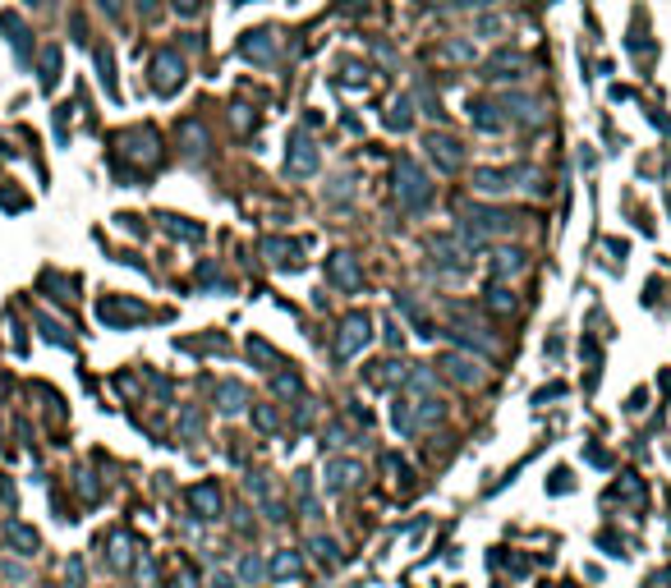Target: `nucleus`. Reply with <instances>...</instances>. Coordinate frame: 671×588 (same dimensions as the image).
Listing matches in <instances>:
<instances>
[{
    "label": "nucleus",
    "mask_w": 671,
    "mask_h": 588,
    "mask_svg": "<svg viewBox=\"0 0 671 588\" xmlns=\"http://www.w3.org/2000/svg\"><path fill=\"white\" fill-rule=\"evenodd\" d=\"M37 83H42V92H51L60 83V46H46L42 51V60H37Z\"/></svg>",
    "instance_id": "15"
},
{
    "label": "nucleus",
    "mask_w": 671,
    "mask_h": 588,
    "mask_svg": "<svg viewBox=\"0 0 671 588\" xmlns=\"http://www.w3.org/2000/svg\"><path fill=\"white\" fill-rule=\"evenodd\" d=\"M194 505H203V511L212 515V511H217V505H221V497H217V488H212V483H207V488H198V492H194Z\"/></svg>",
    "instance_id": "30"
},
{
    "label": "nucleus",
    "mask_w": 671,
    "mask_h": 588,
    "mask_svg": "<svg viewBox=\"0 0 671 588\" xmlns=\"http://www.w3.org/2000/svg\"><path fill=\"white\" fill-rule=\"evenodd\" d=\"M327 276H332V285H340V290H359V266H355L350 253H332V258H327Z\"/></svg>",
    "instance_id": "13"
},
{
    "label": "nucleus",
    "mask_w": 671,
    "mask_h": 588,
    "mask_svg": "<svg viewBox=\"0 0 671 588\" xmlns=\"http://www.w3.org/2000/svg\"><path fill=\"white\" fill-rule=\"evenodd\" d=\"M427 152H433V162L451 175L455 166H460L465 162V152H460V143H455V139H446V133H427Z\"/></svg>",
    "instance_id": "11"
},
{
    "label": "nucleus",
    "mask_w": 671,
    "mask_h": 588,
    "mask_svg": "<svg viewBox=\"0 0 671 588\" xmlns=\"http://www.w3.org/2000/svg\"><path fill=\"white\" fill-rule=\"evenodd\" d=\"M524 266H529L524 249H497V253H492V272H497V276H520Z\"/></svg>",
    "instance_id": "17"
},
{
    "label": "nucleus",
    "mask_w": 671,
    "mask_h": 588,
    "mask_svg": "<svg viewBox=\"0 0 671 588\" xmlns=\"http://www.w3.org/2000/svg\"><path fill=\"white\" fill-rule=\"evenodd\" d=\"M97 5H101L106 19H120V14H124V0H97Z\"/></svg>",
    "instance_id": "34"
},
{
    "label": "nucleus",
    "mask_w": 671,
    "mask_h": 588,
    "mask_svg": "<svg viewBox=\"0 0 671 588\" xmlns=\"http://www.w3.org/2000/svg\"><path fill=\"white\" fill-rule=\"evenodd\" d=\"M317 162H322V156H317V143L308 139L304 129H294V133H290V156H285V175H290V179H308V175L317 171Z\"/></svg>",
    "instance_id": "4"
},
{
    "label": "nucleus",
    "mask_w": 671,
    "mask_h": 588,
    "mask_svg": "<svg viewBox=\"0 0 671 588\" xmlns=\"http://www.w3.org/2000/svg\"><path fill=\"white\" fill-rule=\"evenodd\" d=\"M501 106L511 111L515 120H539V101H529L524 92H511V97H501Z\"/></svg>",
    "instance_id": "21"
},
{
    "label": "nucleus",
    "mask_w": 671,
    "mask_h": 588,
    "mask_svg": "<svg viewBox=\"0 0 671 588\" xmlns=\"http://www.w3.org/2000/svg\"><path fill=\"white\" fill-rule=\"evenodd\" d=\"M405 372H400V363H372V372H368V382L372 386H395Z\"/></svg>",
    "instance_id": "22"
},
{
    "label": "nucleus",
    "mask_w": 671,
    "mask_h": 588,
    "mask_svg": "<svg viewBox=\"0 0 671 588\" xmlns=\"http://www.w3.org/2000/svg\"><path fill=\"white\" fill-rule=\"evenodd\" d=\"M272 391H276V395H300V391H304L300 372H281V377L272 382Z\"/></svg>",
    "instance_id": "29"
},
{
    "label": "nucleus",
    "mask_w": 671,
    "mask_h": 588,
    "mask_svg": "<svg viewBox=\"0 0 671 588\" xmlns=\"http://www.w3.org/2000/svg\"><path fill=\"white\" fill-rule=\"evenodd\" d=\"M258 427H267V433H272V427H276V409H258Z\"/></svg>",
    "instance_id": "36"
},
{
    "label": "nucleus",
    "mask_w": 671,
    "mask_h": 588,
    "mask_svg": "<svg viewBox=\"0 0 671 588\" xmlns=\"http://www.w3.org/2000/svg\"><path fill=\"white\" fill-rule=\"evenodd\" d=\"M520 226L515 211H501V207H469L465 211V234L469 239H488V234H511Z\"/></svg>",
    "instance_id": "3"
},
{
    "label": "nucleus",
    "mask_w": 671,
    "mask_h": 588,
    "mask_svg": "<svg viewBox=\"0 0 671 588\" xmlns=\"http://www.w3.org/2000/svg\"><path fill=\"white\" fill-rule=\"evenodd\" d=\"M97 317L106 327H129V322H143L148 308L139 299H120V294H106V299L97 304Z\"/></svg>",
    "instance_id": "7"
},
{
    "label": "nucleus",
    "mask_w": 671,
    "mask_h": 588,
    "mask_svg": "<svg viewBox=\"0 0 671 588\" xmlns=\"http://www.w3.org/2000/svg\"><path fill=\"white\" fill-rule=\"evenodd\" d=\"M156 221H161V230L175 234V239H194V244L203 239V226H198V221H189V217H171V211H166V217H156Z\"/></svg>",
    "instance_id": "18"
},
{
    "label": "nucleus",
    "mask_w": 671,
    "mask_h": 588,
    "mask_svg": "<svg viewBox=\"0 0 671 588\" xmlns=\"http://www.w3.org/2000/svg\"><path fill=\"white\" fill-rule=\"evenodd\" d=\"M515 179H529V171H520V166H515V171H478V175H474L478 194H506Z\"/></svg>",
    "instance_id": "12"
},
{
    "label": "nucleus",
    "mask_w": 671,
    "mask_h": 588,
    "mask_svg": "<svg viewBox=\"0 0 671 588\" xmlns=\"http://www.w3.org/2000/svg\"><path fill=\"white\" fill-rule=\"evenodd\" d=\"M667 211H671V194H667Z\"/></svg>",
    "instance_id": "41"
},
{
    "label": "nucleus",
    "mask_w": 671,
    "mask_h": 588,
    "mask_svg": "<svg viewBox=\"0 0 671 588\" xmlns=\"http://www.w3.org/2000/svg\"><path fill=\"white\" fill-rule=\"evenodd\" d=\"M410 124H414V115H410V97H400V101L391 106V115H387V129L400 133V129H410Z\"/></svg>",
    "instance_id": "25"
},
{
    "label": "nucleus",
    "mask_w": 671,
    "mask_h": 588,
    "mask_svg": "<svg viewBox=\"0 0 671 588\" xmlns=\"http://www.w3.org/2000/svg\"><path fill=\"white\" fill-rule=\"evenodd\" d=\"M355 478H359V465H355V460H336L327 483H332V488H345V483H355Z\"/></svg>",
    "instance_id": "26"
},
{
    "label": "nucleus",
    "mask_w": 671,
    "mask_h": 588,
    "mask_svg": "<svg viewBox=\"0 0 671 588\" xmlns=\"http://www.w3.org/2000/svg\"><path fill=\"white\" fill-rule=\"evenodd\" d=\"M239 56H244L249 65H276L281 42H276V33H272V28H253V33L239 37Z\"/></svg>",
    "instance_id": "5"
},
{
    "label": "nucleus",
    "mask_w": 671,
    "mask_h": 588,
    "mask_svg": "<svg viewBox=\"0 0 671 588\" xmlns=\"http://www.w3.org/2000/svg\"><path fill=\"white\" fill-rule=\"evenodd\" d=\"M391 184H395V203L405 211H427V203H433V184H427V175L419 171L414 156H400Z\"/></svg>",
    "instance_id": "1"
},
{
    "label": "nucleus",
    "mask_w": 671,
    "mask_h": 588,
    "mask_svg": "<svg viewBox=\"0 0 671 588\" xmlns=\"http://www.w3.org/2000/svg\"><path fill=\"white\" fill-rule=\"evenodd\" d=\"M56 139L60 143L69 139V106H60V111H56Z\"/></svg>",
    "instance_id": "33"
},
{
    "label": "nucleus",
    "mask_w": 671,
    "mask_h": 588,
    "mask_svg": "<svg viewBox=\"0 0 671 588\" xmlns=\"http://www.w3.org/2000/svg\"><path fill=\"white\" fill-rule=\"evenodd\" d=\"M97 78H101V88L111 101H120V83H116V56H111V46H97Z\"/></svg>",
    "instance_id": "16"
},
{
    "label": "nucleus",
    "mask_w": 671,
    "mask_h": 588,
    "mask_svg": "<svg viewBox=\"0 0 671 588\" xmlns=\"http://www.w3.org/2000/svg\"><path fill=\"white\" fill-rule=\"evenodd\" d=\"M294 253H300V244H285V239H267V258H272V262L294 266Z\"/></svg>",
    "instance_id": "23"
},
{
    "label": "nucleus",
    "mask_w": 671,
    "mask_h": 588,
    "mask_svg": "<svg viewBox=\"0 0 671 588\" xmlns=\"http://www.w3.org/2000/svg\"><path fill=\"white\" fill-rule=\"evenodd\" d=\"M0 28H5V37H10V46H14V60L28 69V65H33V33H28V23H23L14 10H5V14H0Z\"/></svg>",
    "instance_id": "8"
},
{
    "label": "nucleus",
    "mask_w": 671,
    "mask_h": 588,
    "mask_svg": "<svg viewBox=\"0 0 671 588\" xmlns=\"http://www.w3.org/2000/svg\"><path fill=\"white\" fill-rule=\"evenodd\" d=\"M148 74H152V92H156V97H175V92L184 88V78H189V65H184L180 51L166 46V51H156V56H152Z\"/></svg>",
    "instance_id": "2"
},
{
    "label": "nucleus",
    "mask_w": 671,
    "mask_h": 588,
    "mask_svg": "<svg viewBox=\"0 0 671 588\" xmlns=\"http://www.w3.org/2000/svg\"><path fill=\"white\" fill-rule=\"evenodd\" d=\"M249 354H253V359H258V363H276V350H267V345H262V340H258V336H253V340H249Z\"/></svg>",
    "instance_id": "32"
},
{
    "label": "nucleus",
    "mask_w": 671,
    "mask_h": 588,
    "mask_svg": "<svg viewBox=\"0 0 671 588\" xmlns=\"http://www.w3.org/2000/svg\"><path fill=\"white\" fill-rule=\"evenodd\" d=\"M37 327H42V336H46V340H56V345H69V336H65V331H60L56 322H51V317H37Z\"/></svg>",
    "instance_id": "31"
},
{
    "label": "nucleus",
    "mask_w": 671,
    "mask_h": 588,
    "mask_svg": "<svg viewBox=\"0 0 671 588\" xmlns=\"http://www.w3.org/2000/svg\"><path fill=\"white\" fill-rule=\"evenodd\" d=\"M488 308H497V313H515V299H511V290H501V285L492 290V285H488Z\"/></svg>",
    "instance_id": "28"
},
{
    "label": "nucleus",
    "mask_w": 671,
    "mask_h": 588,
    "mask_svg": "<svg viewBox=\"0 0 671 588\" xmlns=\"http://www.w3.org/2000/svg\"><path fill=\"white\" fill-rule=\"evenodd\" d=\"M442 372L451 382H465V386H478L483 382V368L474 363V359H465V354H446L442 359Z\"/></svg>",
    "instance_id": "14"
},
{
    "label": "nucleus",
    "mask_w": 671,
    "mask_h": 588,
    "mask_svg": "<svg viewBox=\"0 0 671 588\" xmlns=\"http://www.w3.org/2000/svg\"><path fill=\"white\" fill-rule=\"evenodd\" d=\"M363 340H368V317H363V313H350V317H345V322H340V336H336V354H340V359H350V354L359 350Z\"/></svg>",
    "instance_id": "10"
},
{
    "label": "nucleus",
    "mask_w": 671,
    "mask_h": 588,
    "mask_svg": "<svg viewBox=\"0 0 671 588\" xmlns=\"http://www.w3.org/2000/svg\"><path fill=\"white\" fill-rule=\"evenodd\" d=\"M180 143H184V152H189V156L207 152V129H203L198 120H184V124H180Z\"/></svg>",
    "instance_id": "19"
},
{
    "label": "nucleus",
    "mask_w": 671,
    "mask_h": 588,
    "mask_svg": "<svg viewBox=\"0 0 671 588\" xmlns=\"http://www.w3.org/2000/svg\"><path fill=\"white\" fill-rule=\"evenodd\" d=\"M451 5H460V10H478V5H488V0H451Z\"/></svg>",
    "instance_id": "39"
},
{
    "label": "nucleus",
    "mask_w": 671,
    "mask_h": 588,
    "mask_svg": "<svg viewBox=\"0 0 671 588\" xmlns=\"http://www.w3.org/2000/svg\"><path fill=\"white\" fill-rule=\"evenodd\" d=\"M529 60L520 56V51H492L488 56V78H497V83H515V78H524Z\"/></svg>",
    "instance_id": "9"
},
{
    "label": "nucleus",
    "mask_w": 671,
    "mask_h": 588,
    "mask_svg": "<svg viewBox=\"0 0 671 588\" xmlns=\"http://www.w3.org/2000/svg\"><path fill=\"white\" fill-rule=\"evenodd\" d=\"M28 5H46V0H28Z\"/></svg>",
    "instance_id": "40"
},
{
    "label": "nucleus",
    "mask_w": 671,
    "mask_h": 588,
    "mask_svg": "<svg viewBox=\"0 0 671 588\" xmlns=\"http://www.w3.org/2000/svg\"><path fill=\"white\" fill-rule=\"evenodd\" d=\"M469 111H474L478 129H501V115H497V106H488V101H474Z\"/></svg>",
    "instance_id": "27"
},
{
    "label": "nucleus",
    "mask_w": 671,
    "mask_h": 588,
    "mask_svg": "<svg viewBox=\"0 0 671 588\" xmlns=\"http://www.w3.org/2000/svg\"><path fill=\"white\" fill-rule=\"evenodd\" d=\"M294 570H300V560H294V556H281V560H276V575H294Z\"/></svg>",
    "instance_id": "35"
},
{
    "label": "nucleus",
    "mask_w": 671,
    "mask_h": 588,
    "mask_svg": "<svg viewBox=\"0 0 671 588\" xmlns=\"http://www.w3.org/2000/svg\"><path fill=\"white\" fill-rule=\"evenodd\" d=\"M139 14H143V19H156V0H139Z\"/></svg>",
    "instance_id": "37"
},
{
    "label": "nucleus",
    "mask_w": 671,
    "mask_h": 588,
    "mask_svg": "<svg viewBox=\"0 0 671 588\" xmlns=\"http://www.w3.org/2000/svg\"><path fill=\"white\" fill-rule=\"evenodd\" d=\"M175 10H180V14H194V10H198V0H175Z\"/></svg>",
    "instance_id": "38"
},
{
    "label": "nucleus",
    "mask_w": 671,
    "mask_h": 588,
    "mask_svg": "<svg viewBox=\"0 0 671 588\" xmlns=\"http://www.w3.org/2000/svg\"><path fill=\"white\" fill-rule=\"evenodd\" d=\"M120 147H124L129 162H139V166H156L161 162V143H156L152 129H124L120 133Z\"/></svg>",
    "instance_id": "6"
},
{
    "label": "nucleus",
    "mask_w": 671,
    "mask_h": 588,
    "mask_svg": "<svg viewBox=\"0 0 671 588\" xmlns=\"http://www.w3.org/2000/svg\"><path fill=\"white\" fill-rule=\"evenodd\" d=\"M5 538H10V543H19L23 552H37V533H33V528H23V524H14V520L5 524Z\"/></svg>",
    "instance_id": "24"
},
{
    "label": "nucleus",
    "mask_w": 671,
    "mask_h": 588,
    "mask_svg": "<svg viewBox=\"0 0 671 588\" xmlns=\"http://www.w3.org/2000/svg\"><path fill=\"white\" fill-rule=\"evenodd\" d=\"M217 400H221V409H226V414H239V409H244V400H249V391L239 386V382H221Z\"/></svg>",
    "instance_id": "20"
}]
</instances>
